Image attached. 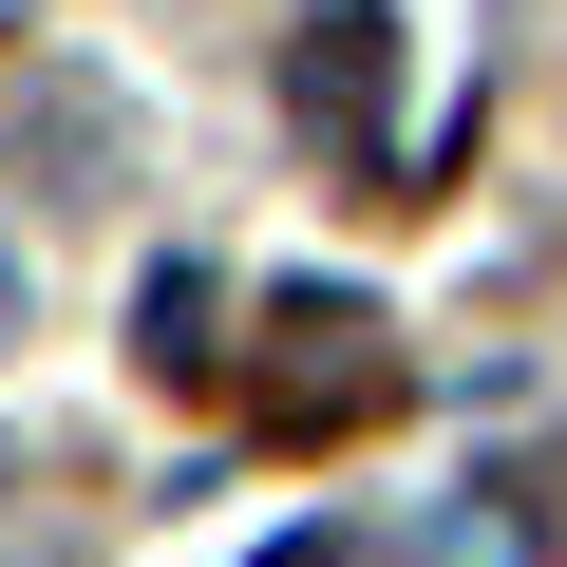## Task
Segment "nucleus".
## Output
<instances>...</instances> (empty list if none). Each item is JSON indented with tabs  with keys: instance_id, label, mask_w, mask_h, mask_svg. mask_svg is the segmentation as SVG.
I'll return each instance as SVG.
<instances>
[{
	"instance_id": "nucleus-1",
	"label": "nucleus",
	"mask_w": 567,
	"mask_h": 567,
	"mask_svg": "<svg viewBox=\"0 0 567 567\" xmlns=\"http://www.w3.org/2000/svg\"><path fill=\"white\" fill-rule=\"evenodd\" d=\"M379 398H398L379 303H360V284H284V303H265V341H246V435L322 454V435H360Z\"/></svg>"
},
{
	"instance_id": "nucleus-2",
	"label": "nucleus",
	"mask_w": 567,
	"mask_h": 567,
	"mask_svg": "<svg viewBox=\"0 0 567 567\" xmlns=\"http://www.w3.org/2000/svg\"><path fill=\"white\" fill-rule=\"evenodd\" d=\"M284 114L322 152H398V20L379 0H322V20L284 39Z\"/></svg>"
},
{
	"instance_id": "nucleus-3",
	"label": "nucleus",
	"mask_w": 567,
	"mask_h": 567,
	"mask_svg": "<svg viewBox=\"0 0 567 567\" xmlns=\"http://www.w3.org/2000/svg\"><path fill=\"white\" fill-rule=\"evenodd\" d=\"M398 567H548V473H454V492H416Z\"/></svg>"
},
{
	"instance_id": "nucleus-4",
	"label": "nucleus",
	"mask_w": 567,
	"mask_h": 567,
	"mask_svg": "<svg viewBox=\"0 0 567 567\" xmlns=\"http://www.w3.org/2000/svg\"><path fill=\"white\" fill-rule=\"evenodd\" d=\"M152 379H227V341H208V265H152Z\"/></svg>"
},
{
	"instance_id": "nucleus-5",
	"label": "nucleus",
	"mask_w": 567,
	"mask_h": 567,
	"mask_svg": "<svg viewBox=\"0 0 567 567\" xmlns=\"http://www.w3.org/2000/svg\"><path fill=\"white\" fill-rule=\"evenodd\" d=\"M265 567H341V548H322V529H284V548H265Z\"/></svg>"
},
{
	"instance_id": "nucleus-6",
	"label": "nucleus",
	"mask_w": 567,
	"mask_h": 567,
	"mask_svg": "<svg viewBox=\"0 0 567 567\" xmlns=\"http://www.w3.org/2000/svg\"><path fill=\"white\" fill-rule=\"evenodd\" d=\"M0 341H20V246H0Z\"/></svg>"
},
{
	"instance_id": "nucleus-7",
	"label": "nucleus",
	"mask_w": 567,
	"mask_h": 567,
	"mask_svg": "<svg viewBox=\"0 0 567 567\" xmlns=\"http://www.w3.org/2000/svg\"><path fill=\"white\" fill-rule=\"evenodd\" d=\"M0 473H20V454H0Z\"/></svg>"
}]
</instances>
